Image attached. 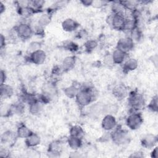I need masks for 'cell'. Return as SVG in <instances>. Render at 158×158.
<instances>
[{
  "label": "cell",
  "mask_w": 158,
  "mask_h": 158,
  "mask_svg": "<svg viewBox=\"0 0 158 158\" xmlns=\"http://www.w3.org/2000/svg\"><path fill=\"white\" fill-rule=\"evenodd\" d=\"M157 96L156 95L154 96L152 99L150 101L149 104L148 105V108L149 109V110H150L151 111L153 112H157L158 110V101H157Z\"/></svg>",
  "instance_id": "e575fe53"
},
{
  "label": "cell",
  "mask_w": 158,
  "mask_h": 158,
  "mask_svg": "<svg viewBox=\"0 0 158 158\" xmlns=\"http://www.w3.org/2000/svg\"><path fill=\"white\" fill-rule=\"evenodd\" d=\"M157 143V136L153 134L144 135L141 139V144L143 147L146 149H152Z\"/></svg>",
  "instance_id": "7c38bea8"
},
{
  "label": "cell",
  "mask_w": 158,
  "mask_h": 158,
  "mask_svg": "<svg viewBox=\"0 0 158 158\" xmlns=\"http://www.w3.org/2000/svg\"><path fill=\"white\" fill-rule=\"evenodd\" d=\"M113 96L118 101H122L125 99L129 94L127 87L123 84L116 85L112 90Z\"/></svg>",
  "instance_id": "9c48e42d"
},
{
  "label": "cell",
  "mask_w": 158,
  "mask_h": 158,
  "mask_svg": "<svg viewBox=\"0 0 158 158\" xmlns=\"http://www.w3.org/2000/svg\"><path fill=\"white\" fill-rule=\"evenodd\" d=\"M14 93V88L6 83L0 85V94L1 99H8L11 98Z\"/></svg>",
  "instance_id": "ffe728a7"
},
{
  "label": "cell",
  "mask_w": 158,
  "mask_h": 158,
  "mask_svg": "<svg viewBox=\"0 0 158 158\" xmlns=\"http://www.w3.org/2000/svg\"><path fill=\"white\" fill-rule=\"evenodd\" d=\"M83 138L73 136H69L67 138V143L69 145V146L74 151H77L78 149H80L82 145H83Z\"/></svg>",
  "instance_id": "44dd1931"
},
{
  "label": "cell",
  "mask_w": 158,
  "mask_h": 158,
  "mask_svg": "<svg viewBox=\"0 0 158 158\" xmlns=\"http://www.w3.org/2000/svg\"><path fill=\"white\" fill-rule=\"evenodd\" d=\"M44 104L39 99L28 104V111L33 115H40L43 110Z\"/></svg>",
  "instance_id": "2e32d148"
},
{
  "label": "cell",
  "mask_w": 158,
  "mask_h": 158,
  "mask_svg": "<svg viewBox=\"0 0 158 158\" xmlns=\"http://www.w3.org/2000/svg\"><path fill=\"white\" fill-rule=\"evenodd\" d=\"M134 46L135 43L133 41L129 36H126L121 38L118 40L116 45V49H120L128 54L134 48Z\"/></svg>",
  "instance_id": "52a82bcc"
},
{
  "label": "cell",
  "mask_w": 158,
  "mask_h": 158,
  "mask_svg": "<svg viewBox=\"0 0 158 158\" xmlns=\"http://www.w3.org/2000/svg\"><path fill=\"white\" fill-rule=\"evenodd\" d=\"M45 4V1L42 0H33L30 1V7L32 9L34 13L41 12L44 5Z\"/></svg>",
  "instance_id": "f546056e"
},
{
  "label": "cell",
  "mask_w": 158,
  "mask_h": 158,
  "mask_svg": "<svg viewBox=\"0 0 158 158\" xmlns=\"http://www.w3.org/2000/svg\"><path fill=\"white\" fill-rule=\"evenodd\" d=\"M107 3H108V2L105 1H99V0L93 1L92 6L95 8L99 9V8H101V7L105 6L106 5H107Z\"/></svg>",
  "instance_id": "f35d334b"
},
{
  "label": "cell",
  "mask_w": 158,
  "mask_h": 158,
  "mask_svg": "<svg viewBox=\"0 0 158 158\" xmlns=\"http://www.w3.org/2000/svg\"><path fill=\"white\" fill-rule=\"evenodd\" d=\"M77 58L75 56H69L64 59L60 68L63 72H67L73 69L76 64Z\"/></svg>",
  "instance_id": "4fadbf2b"
},
{
  "label": "cell",
  "mask_w": 158,
  "mask_h": 158,
  "mask_svg": "<svg viewBox=\"0 0 158 158\" xmlns=\"http://www.w3.org/2000/svg\"><path fill=\"white\" fill-rule=\"evenodd\" d=\"M0 114L2 117H8L12 115L10 105H1Z\"/></svg>",
  "instance_id": "836d02e7"
},
{
  "label": "cell",
  "mask_w": 158,
  "mask_h": 158,
  "mask_svg": "<svg viewBox=\"0 0 158 158\" xmlns=\"http://www.w3.org/2000/svg\"><path fill=\"white\" fill-rule=\"evenodd\" d=\"M51 21V15L49 12L45 13L42 14L38 19L37 24L40 26L44 28V27L47 26Z\"/></svg>",
  "instance_id": "f1b7e54d"
},
{
  "label": "cell",
  "mask_w": 158,
  "mask_h": 158,
  "mask_svg": "<svg viewBox=\"0 0 158 158\" xmlns=\"http://www.w3.org/2000/svg\"><path fill=\"white\" fill-rule=\"evenodd\" d=\"M1 44H0V48H1V51H2L3 49L5 48L6 46V38L5 36L2 35L1 34Z\"/></svg>",
  "instance_id": "b9f144b4"
},
{
  "label": "cell",
  "mask_w": 158,
  "mask_h": 158,
  "mask_svg": "<svg viewBox=\"0 0 158 158\" xmlns=\"http://www.w3.org/2000/svg\"><path fill=\"white\" fill-rule=\"evenodd\" d=\"M33 131L25 124L21 123L17 128L16 135L18 138L26 139L28 136H29Z\"/></svg>",
  "instance_id": "7402d4cb"
},
{
  "label": "cell",
  "mask_w": 158,
  "mask_h": 158,
  "mask_svg": "<svg viewBox=\"0 0 158 158\" xmlns=\"http://www.w3.org/2000/svg\"><path fill=\"white\" fill-rule=\"evenodd\" d=\"M106 104L102 102H96L93 104L89 108L88 114L93 118H96L101 115H105Z\"/></svg>",
  "instance_id": "8fae6325"
},
{
  "label": "cell",
  "mask_w": 158,
  "mask_h": 158,
  "mask_svg": "<svg viewBox=\"0 0 158 158\" xmlns=\"http://www.w3.org/2000/svg\"><path fill=\"white\" fill-rule=\"evenodd\" d=\"M143 122V118L139 112L130 111L125 119V123L128 128L136 130L140 128Z\"/></svg>",
  "instance_id": "5b68a950"
},
{
  "label": "cell",
  "mask_w": 158,
  "mask_h": 158,
  "mask_svg": "<svg viewBox=\"0 0 158 158\" xmlns=\"http://www.w3.org/2000/svg\"><path fill=\"white\" fill-rule=\"evenodd\" d=\"M9 153H10L9 151L6 148H5V146L1 148V149H0V156L4 157H9Z\"/></svg>",
  "instance_id": "ab89813d"
},
{
  "label": "cell",
  "mask_w": 158,
  "mask_h": 158,
  "mask_svg": "<svg viewBox=\"0 0 158 158\" xmlns=\"http://www.w3.org/2000/svg\"><path fill=\"white\" fill-rule=\"evenodd\" d=\"M98 46V43L96 40L89 39L84 44V48L85 51L88 52H92L94 51Z\"/></svg>",
  "instance_id": "1f68e13d"
},
{
  "label": "cell",
  "mask_w": 158,
  "mask_h": 158,
  "mask_svg": "<svg viewBox=\"0 0 158 158\" xmlns=\"http://www.w3.org/2000/svg\"><path fill=\"white\" fill-rule=\"evenodd\" d=\"M6 10V6L2 2H0V14H2Z\"/></svg>",
  "instance_id": "bcb514c9"
},
{
  "label": "cell",
  "mask_w": 158,
  "mask_h": 158,
  "mask_svg": "<svg viewBox=\"0 0 158 158\" xmlns=\"http://www.w3.org/2000/svg\"><path fill=\"white\" fill-rule=\"evenodd\" d=\"M128 104L130 111L139 112L145 106V99L143 95L137 91H133L128 94Z\"/></svg>",
  "instance_id": "3957f363"
},
{
  "label": "cell",
  "mask_w": 158,
  "mask_h": 158,
  "mask_svg": "<svg viewBox=\"0 0 158 158\" xmlns=\"http://www.w3.org/2000/svg\"><path fill=\"white\" fill-rule=\"evenodd\" d=\"M15 136H17L16 133L15 134L11 130H6L1 135V143L4 145L10 144L14 140Z\"/></svg>",
  "instance_id": "603a6c76"
},
{
  "label": "cell",
  "mask_w": 158,
  "mask_h": 158,
  "mask_svg": "<svg viewBox=\"0 0 158 158\" xmlns=\"http://www.w3.org/2000/svg\"><path fill=\"white\" fill-rule=\"evenodd\" d=\"M62 29L67 32H73L77 30L80 25L79 23L73 19L67 18L62 22Z\"/></svg>",
  "instance_id": "9a60e30c"
},
{
  "label": "cell",
  "mask_w": 158,
  "mask_h": 158,
  "mask_svg": "<svg viewBox=\"0 0 158 158\" xmlns=\"http://www.w3.org/2000/svg\"><path fill=\"white\" fill-rule=\"evenodd\" d=\"M126 20V14H113L109 17V24L118 31H123Z\"/></svg>",
  "instance_id": "8992f818"
},
{
  "label": "cell",
  "mask_w": 158,
  "mask_h": 158,
  "mask_svg": "<svg viewBox=\"0 0 158 158\" xmlns=\"http://www.w3.org/2000/svg\"><path fill=\"white\" fill-rule=\"evenodd\" d=\"M138 67V60L132 57L127 58L122 64V69L124 72L128 73L136 70Z\"/></svg>",
  "instance_id": "e0dca14e"
},
{
  "label": "cell",
  "mask_w": 158,
  "mask_h": 158,
  "mask_svg": "<svg viewBox=\"0 0 158 158\" xmlns=\"http://www.w3.org/2000/svg\"><path fill=\"white\" fill-rule=\"evenodd\" d=\"M61 144L60 141H53L48 146V154L49 157H59L60 154Z\"/></svg>",
  "instance_id": "5bb4252c"
},
{
  "label": "cell",
  "mask_w": 158,
  "mask_h": 158,
  "mask_svg": "<svg viewBox=\"0 0 158 158\" xmlns=\"http://www.w3.org/2000/svg\"><path fill=\"white\" fill-rule=\"evenodd\" d=\"M130 157H144V154H143V152L140 151H136L133 153H132L130 156Z\"/></svg>",
  "instance_id": "ee69618b"
},
{
  "label": "cell",
  "mask_w": 158,
  "mask_h": 158,
  "mask_svg": "<svg viewBox=\"0 0 158 158\" xmlns=\"http://www.w3.org/2000/svg\"><path fill=\"white\" fill-rule=\"evenodd\" d=\"M101 127L107 132L112 131L117 127V120L114 115L106 114L101 121Z\"/></svg>",
  "instance_id": "ba28073f"
},
{
  "label": "cell",
  "mask_w": 158,
  "mask_h": 158,
  "mask_svg": "<svg viewBox=\"0 0 158 158\" xmlns=\"http://www.w3.org/2000/svg\"><path fill=\"white\" fill-rule=\"evenodd\" d=\"M110 139L114 144L122 146L128 144L131 141V136L128 130L116 127L110 133Z\"/></svg>",
  "instance_id": "7a4b0ae2"
},
{
  "label": "cell",
  "mask_w": 158,
  "mask_h": 158,
  "mask_svg": "<svg viewBox=\"0 0 158 158\" xmlns=\"http://www.w3.org/2000/svg\"><path fill=\"white\" fill-rule=\"evenodd\" d=\"M25 144L28 148H33L38 146L41 143V138L37 134L32 133L29 136H28L25 140Z\"/></svg>",
  "instance_id": "d6986e66"
},
{
  "label": "cell",
  "mask_w": 158,
  "mask_h": 158,
  "mask_svg": "<svg viewBox=\"0 0 158 158\" xmlns=\"http://www.w3.org/2000/svg\"><path fill=\"white\" fill-rule=\"evenodd\" d=\"M69 133L70 136L83 138V137L85 135V131L83 129V128L80 125H73L71 127Z\"/></svg>",
  "instance_id": "83f0119b"
},
{
  "label": "cell",
  "mask_w": 158,
  "mask_h": 158,
  "mask_svg": "<svg viewBox=\"0 0 158 158\" xmlns=\"http://www.w3.org/2000/svg\"><path fill=\"white\" fill-rule=\"evenodd\" d=\"M41 48H42V44L40 41H33L29 44L27 48V51L29 52V54H30L35 51L41 49Z\"/></svg>",
  "instance_id": "d6a6232c"
},
{
  "label": "cell",
  "mask_w": 158,
  "mask_h": 158,
  "mask_svg": "<svg viewBox=\"0 0 158 158\" xmlns=\"http://www.w3.org/2000/svg\"><path fill=\"white\" fill-rule=\"evenodd\" d=\"M103 62H104V65H106L108 67H110V66H112L113 65H114L112 59L111 54H106V56H104V59H103Z\"/></svg>",
  "instance_id": "8d00e7d4"
},
{
  "label": "cell",
  "mask_w": 158,
  "mask_h": 158,
  "mask_svg": "<svg viewBox=\"0 0 158 158\" xmlns=\"http://www.w3.org/2000/svg\"><path fill=\"white\" fill-rule=\"evenodd\" d=\"M94 86L89 83H83L80 86L75 101L80 107H85L91 104L96 98Z\"/></svg>",
  "instance_id": "6da1fadb"
},
{
  "label": "cell",
  "mask_w": 158,
  "mask_h": 158,
  "mask_svg": "<svg viewBox=\"0 0 158 158\" xmlns=\"http://www.w3.org/2000/svg\"><path fill=\"white\" fill-rule=\"evenodd\" d=\"M64 48L65 50L69 51L70 52H76L78 50V46L77 43L73 41H67L65 42L64 44Z\"/></svg>",
  "instance_id": "d590c367"
},
{
  "label": "cell",
  "mask_w": 158,
  "mask_h": 158,
  "mask_svg": "<svg viewBox=\"0 0 158 158\" xmlns=\"http://www.w3.org/2000/svg\"><path fill=\"white\" fill-rule=\"evenodd\" d=\"M152 149H153L151 153V157L156 158L157 157V146H156L155 148H153Z\"/></svg>",
  "instance_id": "f6af8a7d"
},
{
  "label": "cell",
  "mask_w": 158,
  "mask_h": 158,
  "mask_svg": "<svg viewBox=\"0 0 158 158\" xmlns=\"http://www.w3.org/2000/svg\"><path fill=\"white\" fill-rule=\"evenodd\" d=\"M80 86H77L76 85L72 84L64 89V93L65 95L69 98H75L78 92L79 91Z\"/></svg>",
  "instance_id": "484cf974"
},
{
  "label": "cell",
  "mask_w": 158,
  "mask_h": 158,
  "mask_svg": "<svg viewBox=\"0 0 158 158\" xmlns=\"http://www.w3.org/2000/svg\"><path fill=\"white\" fill-rule=\"evenodd\" d=\"M15 33L17 37L22 40H28L34 34L33 27L27 22H21L15 27Z\"/></svg>",
  "instance_id": "277c9868"
},
{
  "label": "cell",
  "mask_w": 158,
  "mask_h": 158,
  "mask_svg": "<svg viewBox=\"0 0 158 158\" xmlns=\"http://www.w3.org/2000/svg\"><path fill=\"white\" fill-rule=\"evenodd\" d=\"M111 4V10L113 14H126V9L120 1H114Z\"/></svg>",
  "instance_id": "4316f807"
},
{
  "label": "cell",
  "mask_w": 158,
  "mask_h": 158,
  "mask_svg": "<svg viewBox=\"0 0 158 158\" xmlns=\"http://www.w3.org/2000/svg\"><path fill=\"white\" fill-rule=\"evenodd\" d=\"M6 78H7V75H6V72L4 70L1 69L0 72V85L5 83Z\"/></svg>",
  "instance_id": "60d3db41"
},
{
  "label": "cell",
  "mask_w": 158,
  "mask_h": 158,
  "mask_svg": "<svg viewBox=\"0 0 158 158\" xmlns=\"http://www.w3.org/2000/svg\"><path fill=\"white\" fill-rule=\"evenodd\" d=\"M46 59V53L43 49L35 51L29 54L28 60L29 61L35 65L43 64Z\"/></svg>",
  "instance_id": "30bf717a"
},
{
  "label": "cell",
  "mask_w": 158,
  "mask_h": 158,
  "mask_svg": "<svg viewBox=\"0 0 158 158\" xmlns=\"http://www.w3.org/2000/svg\"><path fill=\"white\" fill-rule=\"evenodd\" d=\"M111 56L114 64H122L127 59V53L118 49H115L111 54Z\"/></svg>",
  "instance_id": "ac0fdd59"
},
{
  "label": "cell",
  "mask_w": 158,
  "mask_h": 158,
  "mask_svg": "<svg viewBox=\"0 0 158 158\" xmlns=\"http://www.w3.org/2000/svg\"><path fill=\"white\" fill-rule=\"evenodd\" d=\"M33 33L36 35L41 36V35H44V28L40 26L37 23L36 24V25L34 27H33Z\"/></svg>",
  "instance_id": "74e56055"
},
{
  "label": "cell",
  "mask_w": 158,
  "mask_h": 158,
  "mask_svg": "<svg viewBox=\"0 0 158 158\" xmlns=\"http://www.w3.org/2000/svg\"><path fill=\"white\" fill-rule=\"evenodd\" d=\"M10 108L12 115L15 114L17 115H21L25 112V103L20 100H19L12 104H10Z\"/></svg>",
  "instance_id": "cb8c5ba5"
},
{
  "label": "cell",
  "mask_w": 158,
  "mask_h": 158,
  "mask_svg": "<svg viewBox=\"0 0 158 158\" xmlns=\"http://www.w3.org/2000/svg\"><path fill=\"white\" fill-rule=\"evenodd\" d=\"M93 0H81L80 1V2L85 7H89L92 6L93 4Z\"/></svg>",
  "instance_id": "7bdbcfd3"
},
{
  "label": "cell",
  "mask_w": 158,
  "mask_h": 158,
  "mask_svg": "<svg viewBox=\"0 0 158 158\" xmlns=\"http://www.w3.org/2000/svg\"><path fill=\"white\" fill-rule=\"evenodd\" d=\"M120 2L125 8L126 10H129L130 12L138 9V6L140 3V2L138 1H123Z\"/></svg>",
  "instance_id": "4dcf8cb0"
},
{
  "label": "cell",
  "mask_w": 158,
  "mask_h": 158,
  "mask_svg": "<svg viewBox=\"0 0 158 158\" xmlns=\"http://www.w3.org/2000/svg\"><path fill=\"white\" fill-rule=\"evenodd\" d=\"M129 37L133 41L134 43L140 41L143 37V32L138 25L135 27L129 33Z\"/></svg>",
  "instance_id": "d4e9b609"
}]
</instances>
